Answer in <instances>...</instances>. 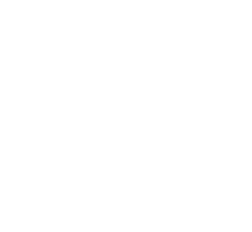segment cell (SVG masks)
Returning <instances> with one entry per match:
<instances>
[]
</instances>
